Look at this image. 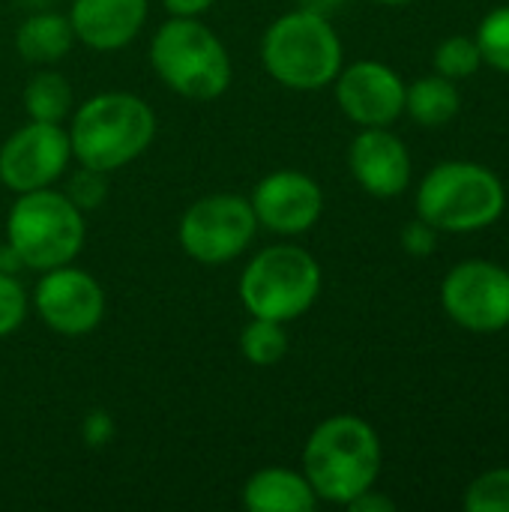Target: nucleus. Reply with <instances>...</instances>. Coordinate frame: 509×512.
Wrapping results in <instances>:
<instances>
[{"instance_id": "obj_16", "label": "nucleus", "mask_w": 509, "mask_h": 512, "mask_svg": "<svg viewBox=\"0 0 509 512\" xmlns=\"http://www.w3.org/2000/svg\"><path fill=\"white\" fill-rule=\"evenodd\" d=\"M243 507L249 512H312L318 495L303 471L261 468L243 483Z\"/></svg>"}, {"instance_id": "obj_1", "label": "nucleus", "mask_w": 509, "mask_h": 512, "mask_svg": "<svg viewBox=\"0 0 509 512\" xmlns=\"http://www.w3.org/2000/svg\"><path fill=\"white\" fill-rule=\"evenodd\" d=\"M381 438L354 414H336L318 423L303 447V474L318 501L348 507L381 477Z\"/></svg>"}, {"instance_id": "obj_24", "label": "nucleus", "mask_w": 509, "mask_h": 512, "mask_svg": "<svg viewBox=\"0 0 509 512\" xmlns=\"http://www.w3.org/2000/svg\"><path fill=\"white\" fill-rule=\"evenodd\" d=\"M63 177H66V189H63V195H66V198L81 210V213L96 210V207H102V204H105V198H108V180H105V174H102V171L87 168V165H78V171L63 174Z\"/></svg>"}, {"instance_id": "obj_31", "label": "nucleus", "mask_w": 509, "mask_h": 512, "mask_svg": "<svg viewBox=\"0 0 509 512\" xmlns=\"http://www.w3.org/2000/svg\"><path fill=\"white\" fill-rule=\"evenodd\" d=\"M303 3V9H312V12H318V15H333L339 6H345V0H300Z\"/></svg>"}, {"instance_id": "obj_18", "label": "nucleus", "mask_w": 509, "mask_h": 512, "mask_svg": "<svg viewBox=\"0 0 509 512\" xmlns=\"http://www.w3.org/2000/svg\"><path fill=\"white\" fill-rule=\"evenodd\" d=\"M459 108H462L459 87L438 72L417 78L411 87H405V114L426 129H438L450 123L459 114Z\"/></svg>"}, {"instance_id": "obj_19", "label": "nucleus", "mask_w": 509, "mask_h": 512, "mask_svg": "<svg viewBox=\"0 0 509 512\" xmlns=\"http://www.w3.org/2000/svg\"><path fill=\"white\" fill-rule=\"evenodd\" d=\"M24 111L30 120H39V123H63L72 114L69 81L54 69L36 72L24 87Z\"/></svg>"}, {"instance_id": "obj_3", "label": "nucleus", "mask_w": 509, "mask_h": 512, "mask_svg": "<svg viewBox=\"0 0 509 512\" xmlns=\"http://www.w3.org/2000/svg\"><path fill=\"white\" fill-rule=\"evenodd\" d=\"M342 39L327 15L294 9L276 18L261 39V63L267 75L297 93H315L342 72Z\"/></svg>"}, {"instance_id": "obj_7", "label": "nucleus", "mask_w": 509, "mask_h": 512, "mask_svg": "<svg viewBox=\"0 0 509 512\" xmlns=\"http://www.w3.org/2000/svg\"><path fill=\"white\" fill-rule=\"evenodd\" d=\"M321 264L312 252L294 243H276L261 249L240 276V303L249 318L297 321L321 294Z\"/></svg>"}, {"instance_id": "obj_6", "label": "nucleus", "mask_w": 509, "mask_h": 512, "mask_svg": "<svg viewBox=\"0 0 509 512\" xmlns=\"http://www.w3.org/2000/svg\"><path fill=\"white\" fill-rule=\"evenodd\" d=\"M84 213L54 186L21 192L6 216V243L27 270L45 273L72 264L84 249Z\"/></svg>"}, {"instance_id": "obj_28", "label": "nucleus", "mask_w": 509, "mask_h": 512, "mask_svg": "<svg viewBox=\"0 0 509 512\" xmlns=\"http://www.w3.org/2000/svg\"><path fill=\"white\" fill-rule=\"evenodd\" d=\"M348 510L354 512H393L396 510V504L387 498V495H381V492H375V486L369 489V492H363V495H357L351 504H348Z\"/></svg>"}, {"instance_id": "obj_4", "label": "nucleus", "mask_w": 509, "mask_h": 512, "mask_svg": "<svg viewBox=\"0 0 509 512\" xmlns=\"http://www.w3.org/2000/svg\"><path fill=\"white\" fill-rule=\"evenodd\" d=\"M150 63L159 81L183 99L213 102L234 78L225 42L201 18H168L150 39Z\"/></svg>"}, {"instance_id": "obj_17", "label": "nucleus", "mask_w": 509, "mask_h": 512, "mask_svg": "<svg viewBox=\"0 0 509 512\" xmlns=\"http://www.w3.org/2000/svg\"><path fill=\"white\" fill-rule=\"evenodd\" d=\"M75 45V30L69 15L60 12H33L15 30V51L21 60L36 66L60 63Z\"/></svg>"}, {"instance_id": "obj_26", "label": "nucleus", "mask_w": 509, "mask_h": 512, "mask_svg": "<svg viewBox=\"0 0 509 512\" xmlns=\"http://www.w3.org/2000/svg\"><path fill=\"white\" fill-rule=\"evenodd\" d=\"M114 435H117V423H114V417H111L108 411L93 408V411L84 414V420H81V441H84L90 450L108 447V444L114 441Z\"/></svg>"}, {"instance_id": "obj_5", "label": "nucleus", "mask_w": 509, "mask_h": 512, "mask_svg": "<svg viewBox=\"0 0 509 512\" xmlns=\"http://www.w3.org/2000/svg\"><path fill=\"white\" fill-rule=\"evenodd\" d=\"M507 207L501 177L477 162H441L417 189V216L447 234H471L495 225Z\"/></svg>"}, {"instance_id": "obj_14", "label": "nucleus", "mask_w": 509, "mask_h": 512, "mask_svg": "<svg viewBox=\"0 0 509 512\" xmlns=\"http://www.w3.org/2000/svg\"><path fill=\"white\" fill-rule=\"evenodd\" d=\"M354 180L375 198H396L411 183V153L387 126H366L348 147Z\"/></svg>"}, {"instance_id": "obj_8", "label": "nucleus", "mask_w": 509, "mask_h": 512, "mask_svg": "<svg viewBox=\"0 0 509 512\" xmlns=\"http://www.w3.org/2000/svg\"><path fill=\"white\" fill-rule=\"evenodd\" d=\"M258 234V219L249 198L237 192H216L204 195L186 207L177 240L180 249L207 267L228 264L240 258Z\"/></svg>"}, {"instance_id": "obj_12", "label": "nucleus", "mask_w": 509, "mask_h": 512, "mask_svg": "<svg viewBox=\"0 0 509 512\" xmlns=\"http://www.w3.org/2000/svg\"><path fill=\"white\" fill-rule=\"evenodd\" d=\"M249 204L255 210L258 228L282 237H300L318 225L324 213V192L315 177L282 168L255 183Z\"/></svg>"}, {"instance_id": "obj_27", "label": "nucleus", "mask_w": 509, "mask_h": 512, "mask_svg": "<svg viewBox=\"0 0 509 512\" xmlns=\"http://www.w3.org/2000/svg\"><path fill=\"white\" fill-rule=\"evenodd\" d=\"M402 249L414 258H426L438 249V228H432L426 219H414L402 228Z\"/></svg>"}, {"instance_id": "obj_9", "label": "nucleus", "mask_w": 509, "mask_h": 512, "mask_svg": "<svg viewBox=\"0 0 509 512\" xmlns=\"http://www.w3.org/2000/svg\"><path fill=\"white\" fill-rule=\"evenodd\" d=\"M441 306L462 330L501 333L509 327V270L495 261H462L441 285Z\"/></svg>"}, {"instance_id": "obj_29", "label": "nucleus", "mask_w": 509, "mask_h": 512, "mask_svg": "<svg viewBox=\"0 0 509 512\" xmlns=\"http://www.w3.org/2000/svg\"><path fill=\"white\" fill-rule=\"evenodd\" d=\"M216 0H162L165 12L174 18H201Z\"/></svg>"}, {"instance_id": "obj_21", "label": "nucleus", "mask_w": 509, "mask_h": 512, "mask_svg": "<svg viewBox=\"0 0 509 512\" xmlns=\"http://www.w3.org/2000/svg\"><path fill=\"white\" fill-rule=\"evenodd\" d=\"M474 42H477V48H480L483 63H489L492 69L509 75V6L492 9V12L480 21Z\"/></svg>"}, {"instance_id": "obj_22", "label": "nucleus", "mask_w": 509, "mask_h": 512, "mask_svg": "<svg viewBox=\"0 0 509 512\" xmlns=\"http://www.w3.org/2000/svg\"><path fill=\"white\" fill-rule=\"evenodd\" d=\"M480 66H483V57H480V48L471 36H447L435 48V72L450 78V81L468 78Z\"/></svg>"}, {"instance_id": "obj_2", "label": "nucleus", "mask_w": 509, "mask_h": 512, "mask_svg": "<svg viewBox=\"0 0 509 512\" xmlns=\"http://www.w3.org/2000/svg\"><path fill=\"white\" fill-rule=\"evenodd\" d=\"M66 132L78 165L111 174L150 150L156 138V114L135 93L105 90L75 108Z\"/></svg>"}, {"instance_id": "obj_13", "label": "nucleus", "mask_w": 509, "mask_h": 512, "mask_svg": "<svg viewBox=\"0 0 509 512\" xmlns=\"http://www.w3.org/2000/svg\"><path fill=\"white\" fill-rule=\"evenodd\" d=\"M336 102L357 126H390L405 114V81L381 60H357L336 75Z\"/></svg>"}, {"instance_id": "obj_10", "label": "nucleus", "mask_w": 509, "mask_h": 512, "mask_svg": "<svg viewBox=\"0 0 509 512\" xmlns=\"http://www.w3.org/2000/svg\"><path fill=\"white\" fill-rule=\"evenodd\" d=\"M72 144L60 123L30 120L0 144V183L21 195L48 189L69 171Z\"/></svg>"}, {"instance_id": "obj_15", "label": "nucleus", "mask_w": 509, "mask_h": 512, "mask_svg": "<svg viewBox=\"0 0 509 512\" xmlns=\"http://www.w3.org/2000/svg\"><path fill=\"white\" fill-rule=\"evenodd\" d=\"M147 0H72L69 21L75 39L93 51H120L147 24Z\"/></svg>"}, {"instance_id": "obj_32", "label": "nucleus", "mask_w": 509, "mask_h": 512, "mask_svg": "<svg viewBox=\"0 0 509 512\" xmlns=\"http://www.w3.org/2000/svg\"><path fill=\"white\" fill-rule=\"evenodd\" d=\"M375 3H384V6H405V3H414V0H375Z\"/></svg>"}, {"instance_id": "obj_30", "label": "nucleus", "mask_w": 509, "mask_h": 512, "mask_svg": "<svg viewBox=\"0 0 509 512\" xmlns=\"http://www.w3.org/2000/svg\"><path fill=\"white\" fill-rule=\"evenodd\" d=\"M21 270H27V267H24V261H21V255H18L9 243H3V246H0V273H12V276H18Z\"/></svg>"}, {"instance_id": "obj_20", "label": "nucleus", "mask_w": 509, "mask_h": 512, "mask_svg": "<svg viewBox=\"0 0 509 512\" xmlns=\"http://www.w3.org/2000/svg\"><path fill=\"white\" fill-rule=\"evenodd\" d=\"M288 330L279 321H267V318H252L243 333H240V354L261 369H270L276 363L285 360L288 354Z\"/></svg>"}, {"instance_id": "obj_25", "label": "nucleus", "mask_w": 509, "mask_h": 512, "mask_svg": "<svg viewBox=\"0 0 509 512\" xmlns=\"http://www.w3.org/2000/svg\"><path fill=\"white\" fill-rule=\"evenodd\" d=\"M27 291L12 273H0V339L12 336L27 321Z\"/></svg>"}, {"instance_id": "obj_23", "label": "nucleus", "mask_w": 509, "mask_h": 512, "mask_svg": "<svg viewBox=\"0 0 509 512\" xmlns=\"http://www.w3.org/2000/svg\"><path fill=\"white\" fill-rule=\"evenodd\" d=\"M462 507L468 512H509V468L480 474L468 486Z\"/></svg>"}, {"instance_id": "obj_11", "label": "nucleus", "mask_w": 509, "mask_h": 512, "mask_svg": "<svg viewBox=\"0 0 509 512\" xmlns=\"http://www.w3.org/2000/svg\"><path fill=\"white\" fill-rule=\"evenodd\" d=\"M33 309L60 336H87L105 318V291L87 270L63 264L42 273L33 288Z\"/></svg>"}]
</instances>
